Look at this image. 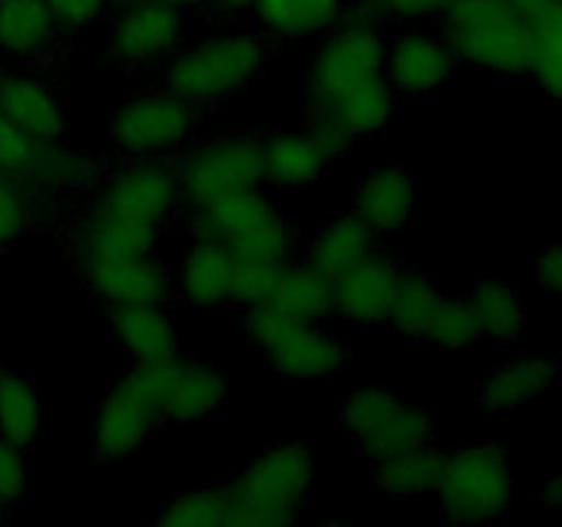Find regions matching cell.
Instances as JSON below:
<instances>
[{
    "instance_id": "6da1fadb",
    "label": "cell",
    "mask_w": 562,
    "mask_h": 527,
    "mask_svg": "<svg viewBox=\"0 0 562 527\" xmlns=\"http://www.w3.org/2000/svg\"><path fill=\"white\" fill-rule=\"evenodd\" d=\"M267 69V47L256 33H212L176 49L165 66V88L192 108H214L247 91Z\"/></svg>"
},
{
    "instance_id": "5b68a950",
    "label": "cell",
    "mask_w": 562,
    "mask_h": 527,
    "mask_svg": "<svg viewBox=\"0 0 562 527\" xmlns=\"http://www.w3.org/2000/svg\"><path fill=\"white\" fill-rule=\"evenodd\" d=\"M241 329L285 379H333L349 360L338 335L318 322H294L272 305L247 307Z\"/></svg>"
},
{
    "instance_id": "83f0119b",
    "label": "cell",
    "mask_w": 562,
    "mask_h": 527,
    "mask_svg": "<svg viewBox=\"0 0 562 527\" xmlns=\"http://www.w3.org/2000/svg\"><path fill=\"white\" fill-rule=\"evenodd\" d=\"M472 313H475L477 333L481 338L497 346H510L519 340L527 327V307L519 291L497 278H481L472 285L470 296Z\"/></svg>"
},
{
    "instance_id": "b9f144b4",
    "label": "cell",
    "mask_w": 562,
    "mask_h": 527,
    "mask_svg": "<svg viewBox=\"0 0 562 527\" xmlns=\"http://www.w3.org/2000/svg\"><path fill=\"white\" fill-rule=\"evenodd\" d=\"M456 0H368V20H431V16H445Z\"/></svg>"
},
{
    "instance_id": "30bf717a",
    "label": "cell",
    "mask_w": 562,
    "mask_h": 527,
    "mask_svg": "<svg viewBox=\"0 0 562 527\" xmlns=\"http://www.w3.org/2000/svg\"><path fill=\"white\" fill-rule=\"evenodd\" d=\"M387 36L373 20H351L335 27L307 66V102H322L351 86L384 75Z\"/></svg>"
},
{
    "instance_id": "9c48e42d",
    "label": "cell",
    "mask_w": 562,
    "mask_h": 527,
    "mask_svg": "<svg viewBox=\"0 0 562 527\" xmlns=\"http://www.w3.org/2000/svg\"><path fill=\"white\" fill-rule=\"evenodd\" d=\"M195 130L198 110L162 88L126 99L110 121V141L130 159H162L184 146Z\"/></svg>"
},
{
    "instance_id": "8d00e7d4",
    "label": "cell",
    "mask_w": 562,
    "mask_h": 527,
    "mask_svg": "<svg viewBox=\"0 0 562 527\" xmlns=\"http://www.w3.org/2000/svg\"><path fill=\"white\" fill-rule=\"evenodd\" d=\"M423 340H428L434 346H442V349H470L472 344H477L481 333H477V322L470 302L445 296L439 302Z\"/></svg>"
},
{
    "instance_id": "8fae6325",
    "label": "cell",
    "mask_w": 562,
    "mask_h": 527,
    "mask_svg": "<svg viewBox=\"0 0 562 527\" xmlns=\"http://www.w3.org/2000/svg\"><path fill=\"white\" fill-rule=\"evenodd\" d=\"M181 203L179 179L173 165L140 157L104 176L91 198V209L140 220L162 228Z\"/></svg>"
},
{
    "instance_id": "8992f818",
    "label": "cell",
    "mask_w": 562,
    "mask_h": 527,
    "mask_svg": "<svg viewBox=\"0 0 562 527\" xmlns=\"http://www.w3.org/2000/svg\"><path fill=\"white\" fill-rule=\"evenodd\" d=\"M340 426L362 456L376 464L434 439L437 421L420 404L387 388H357L340 406Z\"/></svg>"
},
{
    "instance_id": "d4e9b609",
    "label": "cell",
    "mask_w": 562,
    "mask_h": 527,
    "mask_svg": "<svg viewBox=\"0 0 562 527\" xmlns=\"http://www.w3.org/2000/svg\"><path fill=\"white\" fill-rule=\"evenodd\" d=\"M110 327L135 362H162L179 355V329L165 302L113 307Z\"/></svg>"
},
{
    "instance_id": "74e56055",
    "label": "cell",
    "mask_w": 562,
    "mask_h": 527,
    "mask_svg": "<svg viewBox=\"0 0 562 527\" xmlns=\"http://www.w3.org/2000/svg\"><path fill=\"white\" fill-rule=\"evenodd\" d=\"M228 250L234 253L236 264H272V267H283V264H289L291 250H294V236H291L289 223L283 217L278 223L267 225V228L256 231V234L231 242Z\"/></svg>"
},
{
    "instance_id": "e0dca14e",
    "label": "cell",
    "mask_w": 562,
    "mask_h": 527,
    "mask_svg": "<svg viewBox=\"0 0 562 527\" xmlns=\"http://www.w3.org/2000/svg\"><path fill=\"white\" fill-rule=\"evenodd\" d=\"M338 157L322 135L307 130L274 132L261 141L263 184L283 192L311 190L327 176L329 165Z\"/></svg>"
},
{
    "instance_id": "ab89813d",
    "label": "cell",
    "mask_w": 562,
    "mask_h": 527,
    "mask_svg": "<svg viewBox=\"0 0 562 527\" xmlns=\"http://www.w3.org/2000/svg\"><path fill=\"white\" fill-rule=\"evenodd\" d=\"M42 143L27 137L16 124H11L3 113H0V173L11 176H27L33 162L38 157Z\"/></svg>"
},
{
    "instance_id": "277c9868",
    "label": "cell",
    "mask_w": 562,
    "mask_h": 527,
    "mask_svg": "<svg viewBox=\"0 0 562 527\" xmlns=\"http://www.w3.org/2000/svg\"><path fill=\"white\" fill-rule=\"evenodd\" d=\"M437 494L445 519L459 525H486L499 519L514 494L508 450L494 442H472L445 456Z\"/></svg>"
},
{
    "instance_id": "f1b7e54d",
    "label": "cell",
    "mask_w": 562,
    "mask_h": 527,
    "mask_svg": "<svg viewBox=\"0 0 562 527\" xmlns=\"http://www.w3.org/2000/svg\"><path fill=\"white\" fill-rule=\"evenodd\" d=\"M269 305L294 322H322L335 307L333 280L307 261L283 264Z\"/></svg>"
},
{
    "instance_id": "603a6c76",
    "label": "cell",
    "mask_w": 562,
    "mask_h": 527,
    "mask_svg": "<svg viewBox=\"0 0 562 527\" xmlns=\"http://www.w3.org/2000/svg\"><path fill=\"white\" fill-rule=\"evenodd\" d=\"M562 371L543 355H519L494 368L481 388V406L492 415H505L547 395L560 382Z\"/></svg>"
},
{
    "instance_id": "cb8c5ba5",
    "label": "cell",
    "mask_w": 562,
    "mask_h": 527,
    "mask_svg": "<svg viewBox=\"0 0 562 527\" xmlns=\"http://www.w3.org/2000/svg\"><path fill=\"white\" fill-rule=\"evenodd\" d=\"M0 113L36 143H55L66 132L64 104L38 77L14 75L0 82Z\"/></svg>"
},
{
    "instance_id": "52a82bcc",
    "label": "cell",
    "mask_w": 562,
    "mask_h": 527,
    "mask_svg": "<svg viewBox=\"0 0 562 527\" xmlns=\"http://www.w3.org/2000/svg\"><path fill=\"white\" fill-rule=\"evenodd\" d=\"M181 203L190 209L263 187L261 141L250 132H225L195 143L176 165Z\"/></svg>"
},
{
    "instance_id": "d6986e66",
    "label": "cell",
    "mask_w": 562,
    "mask_h": 527,
    "mask_svg": "<svg viewBox=\"0 0 562 527\" xmlns=\"http://www.w3.org/2000/svg\"><path fill=\"white\" fill-rule=\"evenodd\" d=\"M417 203H420V187L415 173L404 165L387 162L371 168L357 181L351 214H357L373 234L382 236L404 228L417 212Z\"/></svg>"
},
{
    "instance_id": "816d5d0a",
    "label": "cell",
    "mask_w": 562,
    "mask_h": 527,
    "mask_svg": "<svg viewBox=\"0 0 562 527\" xmlns=\"http://www.w3.org/2000/svg\"><path fill=\"white\" fill-rule=\"evenodd\" d=\"M0 3H5V0H0Z\"/></svg>"
},
{
    "instance_id": "9a60e30c",
    "label": "cell",
    "mask_w": 562,
    "mask_h": 527,
    "mask_svg": "<svg viewBox=\"0 0 562 527\" xmlns=\"http://www.w3.org/2000/svg\"><path fill=\"white\" fill-rule=\"evenodd\" d=\"M154 379L165 421H206L228 401V382L212 362L181 360L176 355L170 360L154 362Z\"/></svg>"
},
{
    "instance_id": "2e32d148",
    "label": "cell",
    "mask_w": 562,
    "mask_h": 527,
    "mask_svg": "<svg viewBox=\"0 0 562 527\" xmlns=\"http://www.w3.org/2000/svg\"><path fill=\"white\" fill-rule=\"evenodd\" d=\"M459 64L445 33L406 31L387 42L384 77L398 97H426L442 88Z\"/></svg>"
},
{
    "instance_id": "3957f363",
    "label": "cell",
    "mask_w": 562,
    "mask_h": 527,
    "mask_svg": "<svg viewBox=\"0 0 562 527\" xmlns=\"http://www.w3.org/2000/svg\"><path fill=\"white\" fill-rule=\"evenodd\" d=\"M442 20L459 60L494 75H530L532 25L505 0H456Z\"/></svg>"
},
{
    "instance_id": "7a4b0ae2",
    "label": "cell",
    "mask_w": 562,
    "mask_h": 527,
    "mask_svg": "<svg viewBox=\"0 0 562 527\" xmlns=\"http://www.w3.org/2000/svg\"><path fill=\"white\" fill-rule=\"evenodd\" d=\"M316 481V456L302 442L263 450L228 483L234 527L291 525Z\"/></svg>"
},
{
    "instance_id": "d590c367",
    "label": "cell",
    "mask_w": 562,
    "mask_h": 527,
    "mask_svg": "<svg viewBox=\"0 0 562 527\" xmlns=\"http://www.w3.org/2000/svg\"><path fill=\"white\" fill-rule=\"evenodd\" d=\"M27 176H33L38 184L49 187V190L66 192L86 184L88 176H91V165L77 152H69V148L60 146V141L42 143L36 162H33Z\"/></svg>"
},
{
    "instance_id": "44dd1931",
    "label": "cell",
    "mask_w": 562,
    "mask_h": 527,
    "mask_svg": "<svg viewBox=\"0 0 562 527\" xmlns=\"http://www.w3.org/2000/svg\"><path fill=\"white\" fill-rule=\"evenodd\" d=\"M283 220V212L272 201L263 187L236 192V195L220 198V201L203 203L190 209V234L195 239H214L231 245V242L250 236L267 225Z\"/></svg>"
},
{
    "instance_id": "ffe728a7",
    "label": "cell",
    "mask_w": 562,
    "mask_h": 527,
    "mask_svg": "<svg viewBox=\"0 0 562 527\" xmlns=\"http://www.w3.org/2000/svg\"><path fill=\"white\" fill-rule=\"evenodd\" d=\"M159 239H162L159 225L88 206L86 217L75 225L71 247H75L80 264L130 261V258L157 256Z\"/></svg>"
},
{
    "instance_id": "7c38bea8",
    "label": "cell",
    "mask_w": 562,
    "mask_h": 527,
    "mask_svg": "<svg viewBox=\"0 0 562 527\" xmlns=\"http://www.w3.org/2000/svg\"><path fill=\"white\" fill-rule=\"evenodd\" d=\"M395 110H398V93L393 91L387 77L379 75L322 102H307V119L311 130L322 135L335 152H340L355 141L387 130L390 121L395 119Z\"/></svg>"
},
{
    "instance_id": "836d02e7",
    "label": "cell",
    "mask_w": 562,
    "mask_h": 527,
    "mask_svg": "<svg viewBox=\"0 0 562 527\" xmlns=\"http://www.w3.org/2000/svg\"><path fill=\"white\" fill-rule=\"evenodd\" d=\"M162 527H234V497L228 486L192 489L168 500L157 516Z\"/></svg>"
},
{
    "instance_id": "e575fe53",
    "label": "cell",
    "mask_w": 562,
    "mask_h": 527,
    "mask_svg": "<svg viewBox=\"0 0 562 527\" xmlns=\"http://www.w3.org/2000/svg\"><path fill=\"white\" fill-rule=\"evenodd\" d=\"M532 25V64L538 86L562 102V0H554Z\"/></svg>"
},
{
    "instance_id": "4dcf8cb0",
    "label": "cell",
    "mask_w": 562,
    "mask_h": 527,
    "mask_svg": "<svg viewBox=\"0 0 562 527\" xmlns=\"http://www.w3.org/2000/svg\"><path fill=\"white\" fill-rule=\"evenodd\" d=\"M60 25L44 0L0 3V49L9 55H38L55 42Z\"/></svg>"
},
{
    "instance_id": "681fc988",
    "label": "cell",
    "mask_w": 562,
    "mask_h": 527,
    "mask_svg": "<svg viewBox=\"0 0 562 527\" xmlns=\"http://www.w3.org/2000/svg\"><path fill=\"white\" fill-rule=\"evenodd\" d=\"M165 3L176 5V9L181 11H190V9H198V5H206L209 0H165Z\"/></svg>"
},
{
    "instance_id": "7402d4cb",
    "label": "cell",
    "mask_w": 562,
    "mask_h": 527,
    "mask_svg": "<svg viewBox=\"0 0 562 527\" xmlns=\"http://www.w3.org/2000/svg\"><path fill=\"white\" fill-rule=\"evenodd\" d=\"M236 258L228 245L214 239H195L179 258L173 274V291L198 307L228 305L234 283Z\"/></svg>"
},
{
    "instance_id": "d6a6232c",
    "label": "cell",
    "mask_w": 562,
    "mask_h": 527,
    "mask_svg": "<svg viewBox=\"0 0 562 527\" xmlns=\"http://www.w3.org/2000/svg\"><path fill=\"white\" fill-rule=\"evenodd\" d=\"M445 300L442 289L431 274L423 272H401L395 285L393 305H390L387 324L398 329L406 338H426V329L437 313L439 302Z\"/></svg>"
},
{
    "instance_id": "ba28073f",
    "label": "cell",
    "mask_w": 562,
    "mask_h": 527,
    "mask_svg": "<svg viewBox=\"0 0 562 527\" xmlns=\"http://www.w3.org/2000/svg\"><path fill=\"white\" fill-rule=\"evenodd\" d=\"M154 362H135L121 373L102 401L91 423L93 450L102 461H121L135 453L162 423Z\"/></svg>"
},
{
    "instance_id": "4fadbf2b",
    "label": "cell",
    "mask_w": 562,
    "mask_h": 527,
    "mask_svg": "<svg viewBox=\"0 0 562 527\" xmlns=\"http://www.w3.org/2000/svg\"><path fill=\"white\" fill-rule=\"evenodd\" d=\"M184 11L165 0H132L110 27V55L126 69L159 64L179 49Z\"/></svg>"
},
{
    "instance_id": "f907efd6",
    "label": "cell",
    "mask_w": 562,
    "mask_h": 527,
    "mask_svg": "<svg viewBox=\"0 0 562 527\" xmlns=\"http://www.w3.org/2000/svg\"><path fill=\"white\" fill-rule=\"evenodd\" d=\"M0 514H3V508H0Z\"/></svg>"
},
{
    "instance_id": "484cf974",
    "label": "cell",
    "mask_w": 562,
    "mask_h": 527,
    "mask_svg": "<svg viewBox=\"0 0 562 527\" xmlns=\"http://www.w3.org/2000/svg\"><path fill=\"white\" fill-rule=\"evenodd\" d=\"M442 470L445 453L434 448L431 442H426L404 450V453L390 456V459L376 461L373 481H376V489L387 500L409 503V500L437 492L439 481H442Z\"/></svg>"
},
{
    "instance_id": "60d3db41",
    "label": "cell",
    "mask_w": 562,
    "mask_h": 527,
    "mask_svg": "<svg viewBox=\"0 0 562 527\" xmlns=\"http://www.w3.org/2000/svg\"><path fill=\"white\" fill-rule=\"evenodd\" d=\"M27 461L22 448L0 437V508H11L27 492Z\"/></svg>"
},
{
    "instance_id": "5bb4252c",
    "label": "cell",
    "mask_w": 562,
    "mask_h": 527,
    "mask_svg": "<svg viewBox=\"0 0 562 527\" xmlns=\"http://www.w3.org/2000/svg\"><path fill=\"white\" fill-rule=\"evenodd\" d=\"M404 269L393 256L373 247L362 261L333 280L335 307L346 324L357 329H376L387 324L395 285Z\"/></svg>"
},
{
    "instance_id": "4316f807",
    "label": "cell",
    "mask_w": 562,
    "mask_h": 527,
    "mask_svg": "<svg viewBox=\"0 0 562 527\" xmlns=\"http://www.w3.org/2000/svg\"><path fill=\"white\" fill-rule=\"evenodd\" d=\"M373 247H376V234L357 214H338L327 220L307 242L305 261L335 280L362 261Z\"/></svg>"
},
{
    "instance_id": "ac0fdd59",
    "label": "cell",
    "mask_w": 562,
    "mask_h": 527,
    "mask_svg": "<svg viewBox=\"0 0 562 527\" xmlns=\"http://www.w3.org/2000/svg\"><path fill=\"white\" fill-rule=\"evenodd\" d=\"M82 280L88 291L108 307L151 305L168 302L173 294V274L157 256L82 264Z\"/></svg>"
},
{
    "instance_id": "7dc6e473",
    "label": "cell",
    "mask_w": 562,
    "mask_h": 527,
    "mask_svg": "<svg viewBox=\"0 0 562 527\" xmlns=\"http://www.w3.org/2000/svg\"><path fill=\"white\" fill-rule=\"evenodd\" d=\"M541 497H543V503H547V505H552V508L562 511V475L547 478Z\"/></svg>"
},
{
    "instance_id": "7bdbcfd3",
    "label": "cell",
    "mask_w": 562,
    "mask_h": 527,
    "mask_svg": "<svg viewBox=\"0 0 562 527\" xmlns=\"http://www.w3.org/2000/svg\"><path fill=\"white\" fill-rule=\"evenodd\" d=\"M27 198L11 176L0 173V247L11 245L27 225Z\"/></svg>"
},
{
    "instance_id": "f546056e",
    "label": "cell",
    "mask_w": 562,
    "mask_h": 527,
    "mask_svg": "<svg viewBox=\"0 0 562 527\" xmlns=\"http://www.w3.org/2000/svg\"><path fill=\"white\" fill-rule=\"evenodd\" d=\"M258 25L280 38H305L329 31L344 14V0H252Z\"/></svg>"
},
{
    "instance_id": "c3c4849f",
    "label": "cell",
    "mask_w": 562,
    "mask_h": 527,
    "mask_svg": "<svg viewBox=\"0 0 562 527\" xmlns=\"http://www.w3.org/2000/svg\"><path fill=\"white\" fill-rule=\"evenodd\" d=\"M212 5H217L220 11H225V14H241V11H247L252 5V0H209Z\"/></svg>"
},
{
    "instance_id": "ee69618b",
    "label": "cell",
    "mask_w": 562,
    "mask_h": 527,
    "mask_svg": "<svg viewBox=\"0 0 562 527\" xmlns=\"http://www.w3.org/2000/svg\"><path fill=\"white\" fill-rule=\"evenodd\" d=\"M60 27H88L104 14L110 0H44Z\"/></svg>"
},
{
    "instance_id": "f35d334b",
    "label": "cell",
    "mask_w": 562,
    "mask_h": 527,
    "mask_svg": "<svg viewBox=\"0 0 562 527\" xmlns=\"http://www.w3.org/2000/svg\"><path fill=\"white\" fill-rule=\"evenodd\" d=\"M280 269L272 264H236L234 283H231V305L239 307H256L269 305L278 285Z\"/></svg>"
},
{
    "instance_id": "f6af8a7d",
    "label": "cell",
    "mask_w": 562,
    "mask_h": 527,
    "mask_svg": "<svg viewBox=\"0 0 562 527\" xmlns=\"http://www.w3.org/2000/svg\"><path fill=\"white\" fill-rule=\"evenodd\" d=\"M536 280L543 291L562 296V242H554L538 256Z\"/></svg>"
},
{
    "instance_id": "bcb514c9",
    "label": "cell",
    "mask_w": 562,
    "mask_h": 527,
    "mask_svg": "<svg viewBox=\"0 0 562 527\" xmlns=\"http://www.w3.org/2000/svg\"><path fill=\"white\" fill-rule=\"evenodd\" d=\"M505 3H508L516 14L525 16L527 22H536L538 16H541L543 11L554 3V0H505Z\"/></svg>"
},
{
    "instance_id": "1f68e13d",
    "label": "cell",
    "mask_w": 562,
    "mask_h": 527,
    "mask_svg": "<svg viewBox=\"0 0 562 527\" xmlns=\"http://www.w3.org/2000/svg\"><path fill=\"white\" fill-rule=\"evenodd\" d=\"M44 426V406L31 379L0 371V437L25 450Z\"/></svg>"
}]
</instances>
